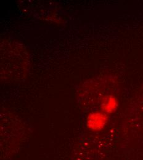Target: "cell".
Masks as SVG:
<instances>
[{
    "instance_id": "7a4b0ae2",
    "label": "cell",
    "mask_w": 143,
    "mask_h": 160,
    "mask_svg": "<svg viewBox=\"0 0 143 160\" xmlns=\"http://www.w3.org/2000/svg\"><path fill=\"white\" fill-rule=\"evenodd\" d=\"M118 100L113 96H106L101 101V110L105 113L114 112L118 108Z\"/></svg>"
},
{
    "instance_id": "6da1fadb",
    "label": "cell",
    "mask_w": 143,
    "mask_h": 160,
    "mask_svg": "<svg viewBox=\"0 0 143 160\" xmlns=\"http://www.w3.org/2000/svg\"><path fill=\"white\" fill-rule=\"evenodd\" d=\"M108 121V117L103 112H93L91 113L86 119L87 127L94 131L102 130Z\"/></svg>"
}]
</instances>
